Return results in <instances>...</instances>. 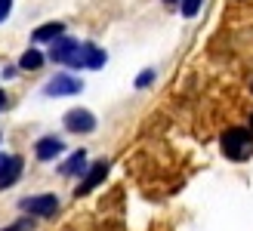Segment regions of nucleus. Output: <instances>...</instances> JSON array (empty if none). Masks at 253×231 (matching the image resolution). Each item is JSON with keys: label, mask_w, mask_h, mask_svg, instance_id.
<instances>
[{"label": "nucleus", "mask_w": 253, "mask_h": 231, "mask_svg": "<svg viewBox=\"0 0 253 231\" xmlns=\"http://www.w3.org/2000/svg\"><path fill=\"white\" fill-rule=\"evenodd\" d=\"M219 148H222V154L229 160H247L253 154V133L244 130V126H232V130L222 133Z\"/></svg>", "instance_id": "1"}, {"label": "nucleus", "mask_w": 253, "mask_h": 231, "mask_svg": "<svg viewBox=\"0 0 253 231\" xmlns=\"http://www.w3.org/2000/svg\"><path fill=\"white\" fill-rule=\"evenodd\" d=\"M81 89H84V80H81V77H74V74H56L53 80L43 86V96H49V99H59V96H78Z\"/></svg>", "instance_id": "2"}, {"label": "nucleus", "mask_w": 253, "mask_h": 231, "mask_svg": "<svg viewBox=\"0 0 253 231\" xmlns=\"http://www.w3.org/2000/svg\"><path fill=\"white\" fill-rule=\"evenodd\" d=\"M105 49H99L96 43H81L78 46V56L71 59V68H90V71H99L105 65Z\"/></svg>", "instance_id": "3"}, {"label": "nucleus", "mask_w": 253, "mask_h": 231, "mask_svg": "<svg viewBox=\"0 0 253 231\" xmlns=\"http://www.w3.org/2000/svg\"><path fill=\"white\" fill-rule=\"evenodd\" d=\"M19 207H22V213H31V216H56L59 197L56 194H31V197H22Z\"/></svg>", "instance_id": "4"}, {"label": "nucleus", "mask_w": 253, "mask_h": 231, "mask_svg": "<svg viewBox=\"0 0 253 231\" xmlns=\"http://www.w3.org/2000/svg\"><path fill=\"white\" fill-rule=\"evenodd\" d=\"M68 133H93L96 130V114L86 111V108H71L65 117H62Z\"/></svg>", "instance_id": "5"}, {"label": "nucleus", "mask_w": 253, "mask_h": 231, "mask_svg": "<svg viewBox=\"0 0 253 231\" xmlns=\"http://www.w3.org/2000/svg\"><path fill=\"white\" fill-rule=\"evenodd\" d=\"M22 170H25V160L19 157V154H6V157H0V191L16 185L22 179Z\"/></svg>", "instance_id": "6"}, {"label": "nucleus", "mask_w": 253, "mask_h": 231, "mask_svg": "<svg viewBox=\"0 0 253 231\" xmlns=\"http://www.w3.org/2000/svg\"><path fill=\"white\" fill-rule=\"evenodd\" d=\"M78 46H81V43L74 40V37H65V34H62V37H56V40H53L49 59L59 62V65H71V59L78 56Z\"/></svg>", "instance_id": "7"}, {"label": "nucleus", "mask_w": 253, "mask_h": 231, "mask_svg": "<svg viewBox=\"0 0 253 231\" xmlns=\"http://www.w3.org/2000/svg\"><path fill=\"white\" fill-rule=\"evenodd\" d=\"M108 176V160H96L93 166H90V170H86V176H84V182L78 185V188H74V194H78V197H84V194H90V191L99 185V182H102V179Z\"/></svg>", "instance_id": "8"}, {"label": "nucleus", "mask_w": 253, "mask_h": 231, "mask_svg": "<svg viewBox=\"0 0 253 231\" xmlns=\"http://www.w3.org/2000/svg\"><path fill=\"white\" fill-rule=\"evenodd\" d=\"M62 151H65V142H62L59 136H41L37 145H34V157L46 163V160H56Z\"/></svg>", "instance_id": "9"}, {"label": "nucleus", "mask_w": 253, "mask_h": 231, "mask_svg": "<svg viewBox=\"0 0 253 231\" xmlns=\"http://www.w3.org/2000/svg\"><path fill=\"white\" fill-rule=\"evenodd\" d=\"M84 170H86V151H84V148H81V151H74L71 157L59 166V173H62V176H81Z\"/></svg>", "instance_id": "10"}, {"label": "nucleus", "mask_w": 253, "mask_h": 231, "mask_svg": "<svg viewBox=\"0 0 253 231\" xmlns=\"http://www.w3.org/2000/svg\"><path fill=\"white\" fill-rule=\"evenodd\" d=\"M62 34H65V25H62V22H46L31 37H34L37 43H46V40H56V37H62Z\"/></svg>", "instance_id": "11"}, {"label": "nucleus", "mask_w": 253, "mask_h": 231, "mask_svg": "<svg viewBox=\"0 0 253 231\" xmlns=\"http://www.w3.org/2000/svg\"><path fill=\"white\" fill-rule=\"evenodd\" d=\"M41 65H43V53H41V49H25L22 59H19V68L22 71H37Z\"/></svg>", "instance_id": "12"}, {"label": "nucleus", "mask_w": 253, "mask_h": 231, "mask_svg": "<svg viewBox=\"0 0 253 231\" xmlns=\"http://www.w3.org/2000/svg\"><path fill=\"white\" fill-rule=\"evenodd\" d=\"M179 9H182L185 19H195L198 9H201V0H179Z\"/></svg>", "instance_id": "13"}, {"label": "nucleus", "mask_w": 253, "mask_h": 231, "mask_svg": "<svg viewBox=\"0 0 253 231\" xmlns=\"http://www.w3.org/2000/svg\"><path fill=\"white\" fill-rule=\"evenodd\" d=\"M151 80H155V68H145L142 74L136 77V86H139V89H145V86H151Z\"/></svg>", "instance_id": "14"}, {"label": "nucleus", "mask_w": 253, "mask_h": 231, "mask_svg": "<svg viewBox=\"0 0 253 231\" xmlns=\"http://www.w3.org/2000/svg\"><path fill=\"white\" fill-rule=\"evenodd\" d=\"M34 228V222L31 219H19L16 225H9V228H0V231H31Z\"/></svg>", "instance_id": "15"}, {"label": "nucleus", "mask_w": 253, "mask_h": 231, "mask_svg": "<svg viewBox=\"0 0 253 231\" xmlns=\"http://www.w3.org/2000/svg\"><path fill=\"white\" fill-rule=\"evenodd\" d=\"M9 9H12V0H0V22L9 16Z\"/></svg>", "instance_id": "16"}, {"label": "nucleus", "mask_w": 253, "mask_h": 231, "mask_svg": "<svg viewBox=\"0 0 253 231\" xmlns=\"http://www.w3.org/2000/svg\"><path fill=\"white\" fill-rule=\"evenodd\" d=\"M3 108H6V93L0 89V111H3Z\"/></svg>", "instance_id": "17"}, {"label": "nucleus", "mask_w": 253, "mask_h": 231, "mask_svg": "<svg viewBox=\"0 0 253 231\" xmlns=\"http://www.w3.org/2000/svg\"><path fill=\"white\" fill-rule=\"evenodd\" d=\"M164 3H179V0H164Z\"/></svg>", "instance_id": "18"}, {"label": "nucleus", "mask_w": 253, "mask_h": 231, "mask_svg": "<svg viewBox=\"0 0 253 231\" xmlns=\"http://www.w3.org/2000/svg\"><path fill=\"white\" fill-rule=\"evenodd\" d=\"M250 130H253V117H250Z\"/></svg>", "instance_id": "19"}]
</instances>
